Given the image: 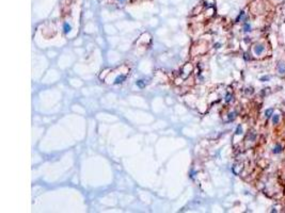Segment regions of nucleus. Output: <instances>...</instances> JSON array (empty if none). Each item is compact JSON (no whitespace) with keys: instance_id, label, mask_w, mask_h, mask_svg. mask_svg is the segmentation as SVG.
<instances>
[{"instance_id":"1","label":"nucleus","mask_w":285,"mask_h":213,"mask_svg":"<svg viewBox=\"0 0 285 213\" xmlns=\"http://www.w3.org/2000/svg\"><path fill=\"white\" fill-rule=\"evenodd\" d=\"M264 50H265V46L263 44H256L254 46V53L256 56H261L264 52Z\"/></svg>"},{"instance_id":"2","label":"nucleus","mask_w":285,"mask_h":213,"mask_svg":"<svg viewBox=\"0 0 285 213\" xmlns=\"http://www.w3.org/2000/svg\"><path fill=\"white\" fill-rule=\"evenodd\" d=\"M277 69L280 75H285V63L284 62H279V64L277 65Z\"/></svg>"},{"instance_id":"3","label":"nucleus","mask_w":285,"mask_h":213,"mask_svg":"<svg viewBox=\"0 0 285 213\" xmlns=\"http://www.w3.org/2000/svg\"><path fill=\"white\" fill-rule=\"evenodd\" d=\"M63 30H64V33H69L71 32L72 30V26L69 24V22H64L63 25Z\"/></svg>"},{"instance_id":"4","label":"nucleus","mask_w":285,"mask_h":213,"mask_svg":"<svg viewBox=\"0 0 285 213\" xmlns=\"http://www.w3.org/2000/svg\"><path fill=\"white\" fill-rule=\"evenodd\" d=\"M125 79H126V76H124V75H121V76H119V77L115 79V84H119V83H122V82H123Z\"/></svg>"},{"instance_id":"5","label":"nucleus","mask_w":285,"mask_h":213,"mask_svg":"<svg viewBox=\"0 0 285 213\" xmlns=\"http://www.w3.org/2000/svg\"><path fill=\"white\" fill-rule=\"evenodd\" d=\"M272 151L274 152V154H280V152L282 151V146L280 144H277L276 146L273 147V150Z\"/></svg>"},{"instance_id":"6","label":"nucleus","mask_w":285,"mask_h":213,"mask_svg":"<svg viewBox=\"0 0 285 213\" xmlns=\"http://www.w3.org/2000/svg\"><path fill=\"white\" fill-rule=\"evenodd\" d=\"M243 31H245V32L251 31V25L249 24V22H245V24H243Z\"/></svg>"},{"instance_id":"7","label":"nucleus","mask_w":285,"mask_h":213,"mask_svg":"<svg viewBox=\"0 0 285 213\" xmlns=\"http://www.w3.org/2000/svg\"><path fill=\"white\" fill-rule=\"evenodd\" d=\"M280 121V115L279 114H273V117H272V123L274 125H277Z\"/></svg>"},{"instance_id":"8","label":"nucleus","mask_w":285,"mask_h":213,"mask_svg":"<svg viewBox=\"0 0 285 213\" xmlns=\"http://www.w3.org/2000/svg\"><path fill=\"white\" fill-rule=\"evenodd\" d=\"M272 114H273V109H268V110H266V112H265V115L267 118L270 117Z\"/></svg>"},{"instance_id":"9","label":"nucleus","mask_w":285,"mask_h":213,"mask_svg":"<svg viewBox=\"0 0 285 213\" xmlns=\"http://www.w3.org/2000/svg\"><path fill=\"white\" fill-rule=\"evenodd\" d=\"M245 19V12H240V14L238 15V17L236 18V22H240V20Z\"/></svg>"},{"instance_id":"10","label":"nucleus","mask_w":285,"mask_h":213,"mask_svg":"<svg viewBox=\"0 0 285 213\" xmlns=\"http://www.w3.org/2000/svg\"><path fill=\"white\" fill-rule=\"evenodd\" d=\"M137 85L140 87H143L144 85H145V83H144L143 80H139V81H137Z\"/></svg>"},{"instance_id":"11","label":"nucleus","mask_w":285,"mask_h":213,"mask_svg":"<svg viewBox=\"0 0 285 213\" xmlns=\"http://www.w3.org/2000/svg\"><path fill=\"white\" fill-rule=\"evenodd\" d=\"M242 127L239 125V126L237 127V129H236V134H242Z\"/></svg>"},{"instance_id":"12","label":"nucleus","mask_w":285,"mask_h":213,"mask_svg":"<svg viewBox=\"0 0 285 213\" xmlns=\"http://www.w3.org/2000/svg\"><path fill=\"white\" fill-rule=\"evenodd\" d=\"M235 115H236V113H235V112L230 113V115H229V119H230V121H233V119L235 118Z\"/></svg>"},{"instance_id":"13","label":"nucleus","mask_w":285,"mask_h":213,"mask_svg":"<svg viewBox=\"0 0 285 213\" xmlns=\"http://www.w3.org/2000/svg\"><path fill=\"white\" fill-rule=\"evenodd\" d=\"M226 102H230L231 100H232V95H226Z\"/></svg>"},{"instance_id":"14","label":"nucleus","mask_w":285,"mask_h":213,"mask_svg":"<svg viewBox=\"0 0 285 213\" xmlns=\"http://www.w3.org/2000/svg\"><path fill=\"white\" fill-rule=\"evenodd\" d=\"M265 80H269V77L268 76H265V77H263V78H261V81H265Z\"/></svg>"},{"instance_id":"15","label":"nucleus","mask_w":285,"mask_h":213,"mask_svg":"<svg viewBox=\"0 0 285 213\" xmlns=\"http://www.w3.org/2000/svg\"><path fill=\"white\" fill-rule=\"evenodd\" d=\"M119 1H125V0H119Z\"/></svg>"}]
</instances>
